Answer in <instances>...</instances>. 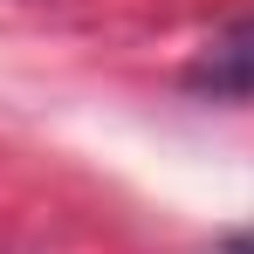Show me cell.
<instances>
[{"label": "cell", "mask_w": 254, "mask_h": 254, "mask_svg": "<svg viewBox=\"0 0 254 254\" xmlns=\"http://www.w3.org/2000/svg\"><path fill=\"white\" fill-rule=\"evenodd\" d=\"M186 89H192V96H220V103L254 96V14L213 28L206 42L192 48V62H186Z\"/></svg>", "instance_id": "obj_1"}, {"label": "cell", "mask_w": 254, "mask_h": 254, "mask_svg": "<svg viewBox=\"0 0 254 254\" xmlns=\"http://www.w3.org/2000/svg\"><path fill=\"white\" fill-rule=\"evenodd\" d=\"M220 248H227V254H254V227H241V234H227Z\"/></svg>", "instance_id": "obj_2"}]
</instances>
